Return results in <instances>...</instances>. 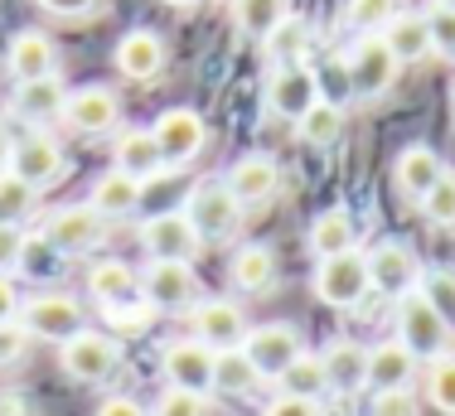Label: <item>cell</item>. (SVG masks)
Masks as SVG:
<instances>
[{
    "mask_svg": "<svg viewBox=\"0 0 455 416\" xmlns=\"http://www.w3.org/2000/svg\"><path fill=\"white\" fill-rule=\"evenodd\" d=\"M184 218L194 223V233L204 243H228L243 228V204L228 189V180H199L184 199Z\"/></svg>",
    "mask_w": 455,
    "mask_h": 416,
    "instance_id": "cell-1",
    "label": "cell"
},
{
    "mask_svg": "<svg viewBox=\"0 0 455 416\" xmlns=\"http://www.w3.org/2000/svg\"><path fill=\"white\" fill-rule=\"evenodd\" d=\"M451 324L441 320V310L417 291H407V295H397V339L411 348L417 358H441L446 354V344H451Z\"/></svg>",
    "mask_w": 455,
    "mask_h": 416,
    "instance_id": "cell-2",
    "label": "cell"
},
{
    "mask_svg": "<svg viewBox=\"0 0 455 416\" xmlns=\"http://www.w3.org/2000/svg\"><path fill=\"white\" fill-rule=\"evenodd\" d=\"M150 136H156V146H160L165 170H180V165H189V160H199L204 146H209V126H204V116L194 112V107H165V112L150 122Z\"/></svg>",
    "mask_w": 455,
    "mask_h": 416,
    "instance_id": "cell-3",
    "label": "cell"
},
{
    "mask_svg": "<svg viewBox=\"0 0 455 416\" xmlns=\"http://www.w3.org/2000/svg\"><path fill=\"white\" fill-rule=\"evenodd\" d=\"M368 291H373V281H368V257L359 247L339 252V257H324L315 267V295L324 305H334V310H354V305H363Z\"/></svg>",
    "mask_w": 455,
    "mask_h": 416,
    "instance_id": "cell-4",
    "label": "cell"
},
{
    "mask_svg": "<svg viewBox=\"0 0 455 416\" xmlns=\"http://www.w3.org/2000/svg\"><path fill=\"white\" fill-rule=\"evenodd\" d=\"M403 73V59L393 53V44L383 35H359L349 49V87L359 97H387Z\"/></svg>",
    "mask_w": 455,
    "mask_h": 416,
    "instance_id": "cell-5",
    "label": "cell"
},
{
    "mask_svg": "<svg viewBox=\"0 0 455 416\" xmlns=\"http://www.w3.org/2000/svg\"><path fill=\"white\" fill-rule=\"evenodd\" d=\"M102 237H107V218L97 213L92 204H63L44 223V243L59 252V257H83V252H92Z\"/></svg>",
    "mask_w": 455,
    "mask_h": 416,
    "instance_id": "cell-6",
    "label": "cell"
},
{
    "mask_svg": "<svg viewBox=\"0 0 455 416\" xmlns=\"http://www.w3.org/2000/svg\"><path fill=\"white\" fill-rule=\"evenodd\" d=\"M59 364L63 373H68L73 382H107L122 368V348H116V339L97 334V330H78L68 339V344H59Z\"/></svg>",
    "mask_w": 455,
    "mask_h": 416,
    "instance_id": "cell-7",
    "label": "cell"
},
{
    "mask_svg": "<svg viewBox=\"0 0 455 416\" xmlns=\"http://www.w3.org/2000/svg\"><path fill=\"white\" fill-rule=\"evenodd\" d=\"M140 295H146L150 310H194L204 300L189 261H150L146 276H140Z\"/></svg>",
    "mask_w": 455,
    "mask_h": 416,
    "instance_id": "cell-8",
    "label": "cell"
},
{
    "mask_svg": "<svg viewBox=\"0 0 455 416\" xmlns=\"http://www.w3.org/2000/svg\"><path fill=\"white\" fill-rule=\"evenodd\" d=\"M213 348L199 344V339H170L165 354H160V373H165L170 388H184V392H213Z\"/></svg>",
    "mask_w": 455,
    "mask_h": 416,
    "instance_id": "cell-9",
    "label": "cell"
},
{
    "mask_svg": "<svg viewBox=\"0 0 455 416\" xmlns=\"http://www.w3.org/2000/svg\"><path fill=\"white\" fill-rule=\"evenodd\" d=\"M10 174H20L25 184H35V189L44 194L49 184H59L63 174H68V156H63V146L53 136H44V131H29L25 140H15Z\"/></svg>",
    "mask_w": 455,
    "mask_h": 416,
    "instance_id": "cell-10",
    "label": "cell"
},
{
    "mask_svg": "<svg viewBox=\"0 0 455 416\" xmlns=\"http://www.w3.org/2000/svg\"><path fill=\"white\" fill-rule=\"evenodd\" d=\"M315 102H320V78L306 63H286L267 78V112L281 116V122H300Z\"/></svg>",
    "mask_w": 455,
    "mask_h": 416,
    "instance_id": "cell-11",
    "label": "cell"
},
{
    "mask_svg": "<svg viewBox=\"0 0 455 416\" xmlns=\"http://www.w3.org/2000/svg\"><path fill=\"white\" fill-rule=\"evenodd\" d=\"M243 354L252 358V368L262 378H281L300 354H306V344H300L296 324H257V330H247V339H243Z\"/></svg>",
    "mask_w": 455,
    "mask_h": 416,
    "instance_id": "cell-12",
    "label": "cell"
},
{
    "mask_svg": "<svg viewBox=\"0 0 455 416\" xmlns=\"http://www.w3.org/2000/svg\"><path fill=\"white\" fill-rule=\"evenodd\" d=\"M140 243H146L150 261H194L204 237L194 233V223L184 218V208H170V213H156L140 223Z\"/></svg>",
    "mask_w": 455,
    "mask_h": 416,
    "instance_id": "cell-13",
    "label": "cell"
},
{
    "mask_svg": "<svg viewBox=\"0 0 455 416\" xmlns=\"http://www.w3.org/2000/svg\"><path fill=\"white\" fill-rule=\"evenodd\" d=\"M20 320H25V330L35 339H49V344H68L73 334L83 330V305L73 300V295H35V300L20 310Z\"/></svg>",
    "mask_w": 455,
    "mask_h": 416,
    "instance_id": "cell-14",
    "label": "cell"
},
{
    "mask_svg": "<svg viewBox=\"0 0 455 416\" xmlns=\"http://www.w3.org/2000/svg\"><path fill=\"white\" fill-rule=\"evenodd\" d=\"M363 257H368V281H373V291H383V295H407V291H417L421 261H417V252H411L407 243L387 237V243H378L373 252H363Z\"/></svg>",
    "mask_w": 455,
    "mask_h": 416,
    "instance_id": "cell-15",
    "label": "cell"
},
{
    "mask_svg": "<svg viewBox=\"0 0 455 416\" xmlns=\"http://www.w3.org/2000/svg\"><path fill=\"white\" fill-rule=\"evenodd\" d=\"M189 324H194V339L209 344L213 354L243 348V339H247V315H243V305H233V300H199L189 310Z\"/></svg>",
    "mask_w": 455,
    "mask_h": 416,
    "instance_id": "cell-16",
    "label": "cell"
},
{
    "mask_svg": "<svg viewBox=\"0 0 455 416\" xmlns=\"http://www.w3.org/2000/svg\"><path fill=\"white\" fill-rule=\"evenodd\" d=\"M63 122H68L73 131H83V136H107V131L122 122V97H116L107 83H88V87H78V92L68 97Z\"/></svg>",
    "mask_w": 455,
    "mask_h": 416,
    "instance_id": "cell-17",
    "label": "cell"
},
{
    "mask_svg": "<svg viewBox=\"0 0 455 416\" xmlns=\"http://www.w3.org/2000/svg\"><path fill=\"white\" fill-rule=\"evenodd\" d=\"M5 68L15 83H39V78H59V49L49 35L39 29H20L5 49Z\"/></svg>",
    "mask_w": 455,
    "mask_h": 416,
    "instance_id": "cell-18",
    "label": "cell"
},
{
    "mask_svg": "<svg viewBox=\"0 0 455 416\" xmlns=\"http://www.w3.org/2000/svg\"><path fill=\"white\" fill-rule=\"evenodd\" d=\"M116 73L132 83H156L160 73H165V39L150 35V29H126L122 39H116Z\"/></svg>",
    "mask_w": 455,
    "mask_h": 416,
    "instance_id": "cell-19",
    "label": "cell"
},
{
    "mask_svg": "<svg viewBox=\"0 0 455 416\" xmlns=\"http://www.w3.org/2000/svg\"><path fill=\"white\" fill-rule=\"evenodd\" d=\"M68 87L63 78H39V83H15V116L25 126H49V122H63L68 112Z\"/></svg>",
    "mask_w": 455,
    "mask_h": 416,
    "instance_id": "cell-20",
    "label": "cell"
},
{
    "mask_svg": "<svg viewBox=\"0 0 455 416\" xmlns=\"http://www.w3.org/2000/svg\"><path fill=\"white\" fill-rule=\"evenodd\" d=\"M441 174H446V160L436 156L431 146H407L403 156H397V165H393V180H397V194L403 199H411V204H421L431 189L441 184Z\"/></svg>",
    "mask_w": 455,
    "mask_h": 416,
    "instance_id": "cell-21",
    "label": "cell"
},
{
    "mask_svg": "<svg viewBox=\"0 0 455 416\" xmlns=\"http://www.w3.org/2000/svg\"><path fill=\"white\" fill-rule=\"evenodd\" d=\"M417 364H421V358L411 354L403 339H383V344L368 348V388H373V392L411 388V378H417Z\"/></svg>",
    "mask_w": 455,
    "mask_h": 416,
    "instance_id": "cell-22",
    "label": "cell"
},
{
    "mask_svg": "<svg viewBox=\"0 0 455 416\" xmlns=\"http://www.w3.org/2000/svg\"><path fill=\"white\" fill-rule=\"evenodd\" d=\"M228 189L237 194V204H267V199H276V189H281V170H276V160L272 156H243L233 170H228Z\"/></svg>",
    "mask_w": 455,
    "mask_h": 416,
    "instance_id": "cell-23",
    "label": "cell"
},
{
    "mask_svg": "<svg viewBox=\"0 0 455 416\" xmlns=\"http://www.w3.org/2000/svg\"><path fill=\"white\" fill-rule=\"evenodd\" d=\"M112 156H116V170L136 174L140 184H146L150 174H165V160H160V146H156V136H150V126H122L112 140Z\"/></svg>",
    "mask_w": 455,
    "mask_h": 416,
    "instance_id": "cell-24",
    "label": "cell"
},
{
    "mask_svg": "<svg viewBox=\"0 0 455 416\" xmlns=\"http://www.w3.org/2000/svg\"><path fill=\"white\" fill-rule=\"evenodd\" d=\"M140 189H146V184H140L136 174L102 170V174H97V184H92V194H88V204L107 218V223H112V218H132L136 213V208H140Z\"/></svg>",
    "mask_w": 455,
    "mask_h": 416,
    "instance_id": "cell-25",
    "label": "cell"
},
{
    "mask_svg": "<svg viewBox=\"0 0 455 416\" xmlns=\"http://www.w3.org/2000/svg\"><path fill=\"white\" fill-rule=\"evenodd\" d=\"M320 364H324V378H330L334 392L368 388V348L359 344V339H334V344L320 354Z\"/></svg>",
    "mask_w": 455,
    "mask_h": 416,
    "instance_id": "cell-26",
    "label": "cell"
},
{
    "mask_svg": "<svg viewBox=\"0 0 455 416\" xmlns=\"http://www.w3.org/2000/svg\"><path fill=\"white\" fill-rule=\"evenodd\" d=\"M88 291H92V300L102 305V310H116V305L140 300V276L126 267V261L107 257V261H97V267L88 271Z\"/></svg>",
    "mask_w": 455,
    "mask_h": 416,
    "instance_id": "cell-27",
    "label": "cell"
},
{
    "mask_svg": "<svg viewBox=\"0 0 455 416\" xmlns=\"http://www.w3.org/2000/svg\"><path fill=\"white\" fill-rule=\"evenodd\" d=\"M383 39L393 44V53H397L403 63H417V59H427V53H436V49H431L427 10H417V15H403V10H397V15L383 25Z\"/></svg>",
    "mask_w": 455,
    "mask_h": 416,
    "instance_id": "cell-28",
    "label": "cell"
},
{
    "mask_svg": "<svg viewBox=\"0 0 455 416\" xmlns=\"http://www.w3.org/2000/svg\"><path fill=\"white\" fill-rule=\"evenodd\" d=\"M228 271H233V286L247 291V295H262V291L276 286V257L262 243L237 247V257H233V267H228Z\"/></svg>",
    "mask_w": 455,
    "mask_h": 416,
    "instance_id": "cell-29",
    "label": "cell"
},
{
    "mask_svg": "<svg viewBox=\"0 0 455 416\" xmlns=\"http://www.w3.org/2000/svg\"><path fill=\"white\" fill-rule=\"evenodd\" d=\"M262 373L252 368V358L243 354V348H223L219 358H213V392H228V397H247V392L262 388Z\"/></svg>",
    "mask_w": 455,
    "mask_h": 416,
    "instance_id": "cell-30",
    "label": "cell"
},
{
    "mask_svg": "<svg viewBox=\"0 0 455 416\" xmlns=\"http://www.w3.org/2000/svg\"><path fill=\"white\" fill-rule=\"evenodd\" d=\"M291 15V0H233V20L247 39L267 44L276 35V25Z\"/></svg>",
    "mask_w": 455,
    "mask_h": 416,
    "instance_id": "cell-31",
    "label": "cell"
},
{
    "mask_svg": "<svg viewBox=\"0 0 455 416\" xmlns=\"http://www.w3.org/2000/svg\"><path fill=\"white\" fill-rule=\"evenodd\" d=\"M354 247V218L349 208H324V213L310 223V252L324 261V257H339V252Z\"/></svg>",
    "mask_w": 455,
    "mask_h": 416,
    "instance_id": "cell-32",
    "label": "cell"
},
{
    "mask_svg": "<svg viewBox=\"0 0 455 416\" xmlns=\"http://www.w3.org/2000/svg\"><path fill=\"white\" fill-rule=\"evenodd\" d=\"M35 208H39V189L35 184H25L20 174H0V223H10V228H25L29 218H35Z\"/></svg>",
    "mask_w": 455,
    "mask_h": 416,
    "instance_id": "cell-33",
    "label": "cell"
},
{
    "mask_svg": "<svg viewBox=\"0 0 455 416\" xmlns=\"http://www.w3.org/2000/svg\"><path fill=\"white\" fill-rule=\"evenodd\" d=\"M296 126H300V136H306L310 146H334V140L344 136V107L330 102V97H320V102L310 107Z\"/></svg>",
    "mask_w": 455,
    "mask_h": 416,
    "instance_id": "cell-34",
    "label": "cell"
},
{
    "mask_svg": "<svg viewBox=\"0 0 455 416\" xmlns=\"http://www.w3.org/2000/svg\"><path fill=\"white\" fill-rule=\"evenodd\" d=\"M276 382H281V392H291V397H315L320 402V392H330V378H324L320 354H300Z\"/></svg>",
    "mask_w": 455,
    "mask_h": 416,
    "instance_id": "cell-35",
    "label": "cell"
},
{
    "mask_svg": "<svg viewBox=\"0 0 455 416\" xmlns=\"http://www.w3.org/2000/svg\"><path fill=\"white\" fill-rule=\"evenodd\" d=\"M306 44H310V25H306V20H296V15H286L276 25V35L267 39V53L276 59V68H286V63H296L300 53H306Z\"/></svg>",
    "mask_w": 455,
    "mask_h": 416,
    "instance_id": "cell-36",
    "label": "cell"
},
{
    "mask_svg": "<svg viewBox=\"0 0 455 416\" xmlns=\"http://www.w3.org/2000/svg\"><path fill=\"white\" fill-rule=\"evenodd\" d=\"M427 402L436 412L455 416V354L431 358V368H427Z\"/></svg>",
    "mask_w": 455,
    "mask_h": 416,
    "instance_id": "cell-37",
    "label": "cell"
},
{
    "mask_svg": "<svg viewBox=\"0 0 455 416\" xmlns=\"http://www.w3.org/2000/svg\"><path fill=\"white\" fill-rule=\"evenodd\" d=\"M397 15V0H349L344 5V25L359 35H383V25Z\"/></svg>",
    "mask_w": 455,
    "mask_h": 416,
    "instance_id": "cell-38",
    "label": "cell"
},
{
    "mask_svg": "<svg viewBox=\"0 0 455 416\" xmlns=\"http://www.w3.org/2000/svg\"><path fill=\"white\" fill-rule=\"evenodd\" d=\"M421 295H427L431 305L441 310V320L455 330V271L451 267H431L421 271Z\"/></svg>",
    "mask_w": 455,
    "mask_h": 416,
    "instance_id": "cell-39",
    "label": "cell"
},
{
    "mask_svg": "<svg viewBox=\"0 0 455 416\" xmlns=\"http://www.w3.org/2000/svg\"><path fill=\"white\" fill-rule=\"evenodd\" d=\"M421 218H427L431 228H455V174L451 170L441 174V184L421 199Z\"/></svg>",
    "mask_w": 455,
    "mask_h": 416,
    "instance_id": "cell-40",
    "label": "cell"
},
{
    "mask_svg": "<svg viewBox=\"0 0 455 416\" xmlns=\"http://www.w3.org/2000/svg\"><path fill=\"white\" fill-rule=\"evenodd\" d=\"M427 25H431V49H436L441 59H455V10L441 5V0H431Z\"/></svg>",
    "mask_w": 455,
    "mask_h": 416,
    "instance_id": "cell-41",
    "label": "cell"
},
{
    "mask_svg": "<svg viewBox=\"0 0 455 416\" xmlns=\"http://www.w3.org/2000/svg\"><path fill=\"white\" fill-rule=\"evenodd\" d=\"M156 416H209V402H204V392L170 388L165 397L156 402Z\"/></svg>",
    "mask_w": 455,
    "mask_h": 416,
    "instance_id": "cell-42",
    "label": "cell"
},
{
    "mask_svg": "<svg viewBox=\"0 0 455 416\" xmlns=\"http://www.w3.org/2000/svg\"><path fill=\"white\" fill-rule=\"evenodd\" d=\"M29 339H35V334L25 330V320H5V324H0V368L20 364L25 348H29Z\"/></svg>",
    "mask_w": 455,
    "mask_h": 416,
    "instance_id": "cell-43",
    "label": "cell"
},
{
    "mask_svg": "<svg viewBox=\"0 0 455 416\" xmlns=\"http://www.w3.org/2000/svg\"><path fill=\"white\" fill-rule=\"evenodd\" d=\"M25 247H29V237H25V228H10V223H0V276H10V271L25 261Z\"/></svg>",
    "mask_w": 455,
    "mask_h": 416,
    "instance_id": "cell-44",
    "label": "cell"
},
{
    "mask_svg": "<svg viewBox=\"0 0 455 416\" xmlns=\"http://www.w3.org/2000/svg\"><path fill=\"white\" fill-rule=\"evenodd\" d=\"M373 416H417V397H411L407 388L373 392Z\"/></svg>",
    "mask_w": 455,
    "mask_h": 416,
    "instance_id": "cell-45",
    "label": "cell"
},
{
    "mask_svg": "<svg viewBox=\"0 0 455 416\" xmlns=\"http://www.w3.org/2000/svg\"><path fill=\"white\" fill-rule=\"evenodd\" d=\"M267 416H320V402L315 397H291V392H281L272 407H267Z\"/></svg>",
    "mask_w": 455,
    "mask_h": 416,
    "instance_id": "cell-46",
    "label": "cell"
},
{
    "mask_svg": "<svg viewBox=\"0 0 455 416\" xmlns=\"http://www.w3.org/2000/svg\"><path fill=\"white\" fill-rule=\"evenodd\" d=\"M39 10H49V15H59V20H78V15H88V10H97V0H35Z\"/></svg>",
    "mask_w": 455,
    "mask_h": 416,
    "instance_id": "cell-47",
    "label": "cell"
},
{
    "mask_svg": "<svg viewBox=\"0 0 455 416\" xmlns=\"http://www.w3.org/2000/svg\"><path fill=\"white\" fill-rule=\"evenodd\" d=\"M5 320H20V291L10 276H0V324Z\"/></svg>",
    "mask_w": 455,
    "mask_h": 416,
    "instance_id": "cell-48",
    "label": "cell"
},
{
    "mask_svg": "<svg viewBox=\"0 0 455 416\" xmlns=\"http://www.w3.org/2000/svg\"><path fill=\"white\" fill-rule=\"evenodd\" d=\"M97 416H146V407H140L136 397H107L102 407H97Z\"/></svg>",
    "mask_w": 455,
    "mask_h": 416,
    "instance_id": "cell-49",
    "label": "cell"
},
{
    "mask_svg": "<svg viewBox=\"0 0 455 416\" xmlns=\"http://www.w3.org/2000/svg\"><path fill=\"white\" fill-rule=\"evenodd\" d=\"M10 156H15V140H10V131L0 126V174L10 170Z\"/></svg>",
    "mask_w": 455,
    "mask_h": 416,
    "instance_id": "cell-50",
    "label": "cell"
},
{
    "mask_svg": "<svg viewBox=\"0 0 455 416\" xmlns=\"http://www.w3.org/2000/svg\"><path fill=\"white\" fill-rule=\"evenodd\" d=\"M165 5H175V10H189V5H204V0H165Z\"/></svg>",
    "mask_w": 455,
    "mask_h": 416,
    "instance_id": "cell-51",
    "label": "cell"
},
{
    "mask_svg": "<svg viewBox=\"0 0 455 416\" xmlns=\"http://www.w3.org/2000/svg\"><path fill=\"white\" fill-rule=\"evenodd\" d=\"M441 5H451V10H455V0H441Z\"/></svg>",
    "mask_w": 455,
    "mask_h": 416,
    "instance_id": "cell-52",
    "label": "cell"
}]
</instances>
